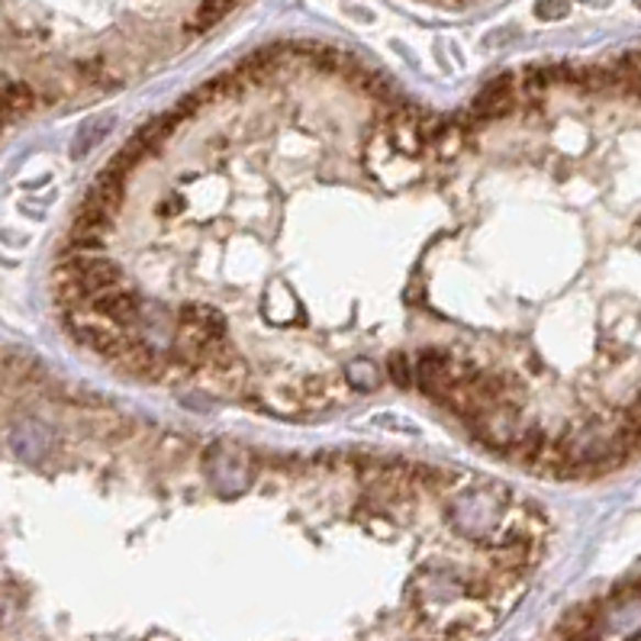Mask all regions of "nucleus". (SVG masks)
<instances>
[{
  "mask_svg": "<svg viewBox=\"0 0 641 641\" xmlns=\"http://www.w3.org/2000/svg\"><path fill=\"white\" fill-rule=\"evenodd\" d=\"M181 210H184V197H181V194H172V197L158 200V213H162L165 220H175V217H178Z\"/></svg>",
  "mask_w": 641,
  "mask_h": 641,
  "instance_id": "6e6552de",
  "label": "nucleus"
},
{
  "mask_svg": "<svg viewBox=\"0 0 641 641\" xmlns=\"http://www.w3.org/2000/svg\"><path fill=\"white\" fill-rule=\"evenodd\" d=\"M519 103H522V88H519L516 75H500L480 88V93L471 100V110H464V113L480 126V123L504 120L509 113H516Z\"/></svg>",
  "mask_w": 641,
  "mask_h": 641,
  "instance_id": "f03ea898",
  "label": "nucleus"
},
{
  "mask_svg": "<svg viewBox=\"0 0 641 641\" xmlns=\"http://www.w3.org/2000/svg\"><path fill=\"white\" fill-rule=\"evenodd\" d=\"M639 400H641V394H639Z\"/></svg>",
  "mask_w": 641,
  "mask_h": 641,
  "instance_id": "1a4fd4ad",
  "label": "nucleus"
},
{
  "mask_svg": "<svg viewBox=\"0 0 641 641\" xmlns=\"http://www.w3.org/2000/svg\"><path fill=\"white\" fill-rule=\"evenodd\" d=\"M365 165L371 172V178L384 187H407V184L419 181L422 178V162L419 158H410L404 155L384 126H377V133L367 139L365 148Z\"/></svg>",
  "mask_w": 641,
  "mask_h": 641,
  "instance_id": "f257e3e1",
  "label": "nucleus"
},
{
  "mask_svg": "<svg viewBox=\"0 0 641 641\" xmlns=\"http://www.w3.org/2000/svg\"><path fill=\"white\" fill-rule=\"evenodd\" d=\"M477 123L467 117V113H458L452 120H435V130H432V139H429V155L435 162H455L467 139L474 136Z\"/></svg>",
  "mask_w": 641,
  "mask_h": 641,
  "instance_id": "7ed1b4c3",
  "label": "nucleus"
},
{
  "mask_svg": "<svg viewBox=\"0 0 641 641\" xmlns=\"http://www.w3.org/2000/svg\"><path fill=\"white\" fill-rule=\"evenodd\" d=\"M387 377H390L400 390L416 387V365H412V355H407V352L390 355V358H387Z\"/></svg>",
  "mask_w": 641,
  "mask_h": 641,
  "instance_id": "423d86ee",
  "label": "nucleus"
},
{
  "mask_svg": "<svg viewBox=\"0 0 641 641\" xmlns=\"http://www.w3.org/2000/svg\"><path fill=\"white\" fill-rule=\"evenodd\" d=\"M265 310H268V317H272L275 322L290 320L294 313H300V307H297L294 294H290V290H284V287H272V290L265 294Z\"/></svg>",
  "mask_w": 641,
  "mask_h": 641,
  "instance_id": "39448f33",
  "label": "nucleus"
},
{
  "mask_svg": "<svg viewBox=\"0 0 641 641\" xmlns=\"http://www.w3.org/2000/svg\"><path fill=\"white\" fill-rule=\"evenodd\" d=\"M571 13V0H539L535 16L539 20H564Z\"/></svg>",
  "mask_w": 641,
  "mask_h": 641,
  "instance_id": "0eeeda50",
  "label": "nucleus"
},
{
  "mask_svg": "<svg viewBox=\"0 0 641 641\" xmlns=\"http://www.w3.org/2000/svg\"><path fill=\"white\" fill-rule=\"evenodd\" d=\"M345 384H349L352 390H358V394H371V390H377V384H380V367L374 365V362L358 358V362H352V365L345 367Z\"/></svg>",
  "mask_w": 641,
  "mask_h": 641,
  "instance_id": "20e7f679",
  "label": "nucleus"
}]
</instances>
